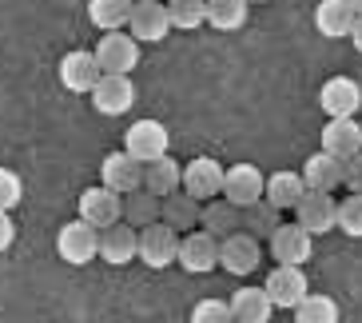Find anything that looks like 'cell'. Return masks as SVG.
Here are the masks:
<instances>
[{
    "label": "cell",
    "instance_id": "obj_1",
    "mask_svg": "<svg viewBox=\"0 0 362 323\" xmlns=\"http://www.w3.org/2000/svg\"><path fill=\"white\" fill-rule=\"evenodd\" d=\"M56 251H60L64 264L84 268V264H92V259L100 256V232L92 224H84V220H68V224L56 232Z\"/></svg>",
    "mask_w": 362,
    "mask_h": 323
},
{
    "label": "cell",
    "instance_id": "obj_2",
    "mask_svg": "<svg viewBox=\"0 0 362 323\" xmlns=\"http://www.w3.org/2000/svg\"><path fill=\"white\" fill-rule=\"evenodd\" d=\"M92 52L104 76H132V68L139 64V40L132 33H104Z\"/></svg>",
    "mask_w": 362,
    "mask_h": 323
},
{
    "label": "cell",
    "instance_id": "obj_3",
    "mask_svg": "<svg viewBox=\"0 0 362 323\" xmlns=\"http://www.w3.org/2000/svg\"><path fill=\"white\" fill-rule=\"evenodd\" d=\"M223 176H227V168L219 160L195 156L192 164H183V192L195 196L199 204H211V200L223 196Z\"/></svg>",
    "mask_w": 362,
    "mask_h": 323
},
{
    "label": "cell",
    "instance_id": "obj_4",
    "mask_svg": "<svg viewBox=\"0 0 362 323\" xmlns=\"http://www.w3.org/2000/svg\"><path fill=\"white\" fill-rule=\"evenodd\" d=\"M80 220L92 224L96 232L119 224V220H124V196L112 192V188H104V183L84 188V192H80Z\"/></svg>",
    "mask_w": 362,
    "mask_h": 323
},
{
    "label": "cell",
    "instance_id": "obj_5",
    "mask_svg": "<svg viewBox=\"0 0 362 323\" xmlns=\"http://www.w3.org/2000/svg\"><path fill=\"white\" fill-rule=\"evenodd\" d=\"M139 259H144L151 271L171 268V264L180 259V232L168 227L163 220L151 224V227H144V232H139Z\"/></svg>",
    "mask_w": 362,
    "mask_h": 323
},
{
    "label": "cell",
    "instance_id": "obj_6",
    "mask_svg": "<svg viewBox=\"0 0 362 323\" xmlns=\"http://www.w3.org/2000/svg\"><path fill=\"white\" fill-rule=\"evenodd\" d=\"M168 144H171V136L160 120H136L128 128V136H124V152L139 164H151L160 156H168Z\"/></svg>",
    "mask_w": 362,
    "mask_h": 323
},
{
    "label": "cell",
    "instance_id": "obj_7",
    "mask_svg": "<svg viewBox=\"0 0 362 323\" xmlns=\"http://www.w3.org/2000/svg\"><path fill=\"white\" fill-rule=\"evenodd\" d=\"M60 84L68 88V92H76V96H92V88L100 84V60L96 52H88V48H72V52H64V60H60Z\"/></svg>",
    "mask_w": 362,
    "mask_h": 323
},
{
    "label": "cell",
    "instance_id": "obj_8",
    "mask_svg": "<svg viewBox=\"0 0 362 323\" xmlns=\"http://www.w3.org/2000/svg\"><path fill=\"white\" fill-rule=\"evenodd\" d=\"M263 291L271 295V303H275V307H287V312H295L298 303L310 295L307 271H303V268H291V264H279V268L267 276Z\"/></svg>",
    "mask_w": 362,
    "mask_h": 323
},
{
    "label": "cell",
    "instance_id": "obj_9",
    "mask_svg": "<svg viewBox=\"0 0 362 323\" xmlns=\"http://www.w3.org/2000/svg\"><path fill=\"white\" fill-rule=\"evenodd\" d=\"M267 192V176L259 172L255 164H231L223 176V200L235 208H251L259 204Z\"/></svg>",
    "mask_w": 362,
    "mask_h": 323
},
{
    "label": "cell",
    "instance_id": "obj_10",
    "mask_svg": "<svg viewBox=\"0 0 362 323\" xmlns=\"http://www.w3.org/2000/svg\"><path fill=\"white\" fill-rule=\"evenodd\" d=\"M319 104L330 120H354V112L362 108V84L351 76H330L319 88Z\"/></svg>",
    "mask_w": 362,
    "mask_h": 323
},
{
    "label": "cell",
    "instance_id": "obj_11",
    "mask_svg": "<svg viewBox=\"0 0 362 323\" xmlns=\"http://www.w3.org/2000/svg\"><path fill=\"white\" fill-rule=\"evenodd\" d=\"M295 224L307 227L310 236H327V232H334L339 227V200L330 192H307L303 200H298L295 208Z\"/></svg>",
    "mask_w": 362,
    "mask_h": 323
},
{
    "label": "cell",
    "instance_id": "obj_12",
    "mask_svg": "<svg viewBox=\"0 0 362 323\" xmlns=\"http://www.w3.org/2000/svg\"><path fill=\"white\" fill-rule=\"evenodd\" d=\"M175 264H183V271H192V276L215 271V264H219V239L207 236L203 227L180 236V259H175Z\"/></svg>",
    "mask_w": 362,
    "mask_h": 323
},
{
    "label": "cell",
    "instance_id": "obj_13",
    "mask_svg": "<svg viewBox=\"0 0 362 323\" xmlns=\"http://www.w3.org/2000/svg\"><path fill=\"white\" fill-rule=\"evenodd\" d=\"M100 183L119 196H132L144 188V164L132 160L128 152H107L104 164H100Z\"/></svg>",
    "mask_w": 362,
    "mask_h": 323
},
{
    "label": "cell",
    "instance_id": "obj_14",
    "mask_svg": "<svg viewBox=\"0 0 362 323\" xmlns=\"http://www.w3.org/2000/svg\"><path fill=\"white\" fill-rule=\"evenodd\" d=\"M263 259V248H259L255 236L247 232H235V236L219 239V268L231 271V276H251Z\"/></svg>",
    "mask_w": 362,
    "mask_h": 323
},
{
    "label": "cell",
    "instance_id": "obj_15",
    "mask_svg": "<svg viewBox=\"0 0 362 323\" xmlns=\"http://www.w3.org/2000/svg\"><path fill=\"white\" fill-rule=\"evenodd\" d=\"M136 104V84L132 76H100V84L92 88V108L100 116H124Z\"/></svg>",
    "mask_w": 362,
    "mask_h": 323
},
{
    "label": "cell",
    "instance_id": "obj_16",
    "mask_svg": "<svg viewBox=\"0 0 362 323\" xmlns=\"http://www.w3.org/2000/svg\"><path fill=\"white\" fill-rule=\"evenodd\" d=\"M100 259L112 264V268H124V264L139 259V227L124 224V220L104 227V232H100Z\"/></svg>",
    "mask_w": 362,
    "mask_h": 323
},
{
    "label": "cell",
    "instance_id": "obj_17",
    "mask_svg": "<svg viewBox=\"0 0 362 323\" xmlns=\"http://www.w3.org/2000/svg\"><path fill=\"white\" fill-rule=\"evenodd\" d=\"M128 33L136 36L139 44H160L163 36L171 33V16H168V4L160 0H144L132 8V21H128Z\"/></svg>",
    "mask_w": 362,
    "mask_h": 323
},
{
    "label": "cell",
    "instance_id": "obj_18",
    "mask_svg": "<svg viewBox=\"0 0 362 323\" xmlns=\"http://www.w3.org/2000/svg\"><path fill=\"white\" fill-rule=\"evenodd\" d=\"M315 251V236H310L307 227L298 224H279V232L271 236V256L279 264H291V268H303Z\"/></svg>",
    "mask_w": 362,
    "mask_h": 323
},
{
    "label": "cell",
    "instance_id": "obj_19",
    "mask_svg": "<svg viewBox=\"0 0 362 323\" xmlns=\"http://www.w3.org/2000/svg\"><path fill=\"white\" fill-rule=\"evenodd\" d=\"M322 152L334 156V160H354L362 152V124L358 120H327L322 128Z\"/></svg>",
    "mask_w": 362,
    "mask_h": 323
},
{
    "label": "cell",
    "instance_id": "obj_20",
    "mask_svg": "<svg viewBox=\"0 0 362 323\" xmlns=\"http://www.w3.org/2000/svg\"><path fill=\"white\" fill-rule=\"evenodd\" d=\"M354 21H358V12H354L351 0H319V8H315V28H319L327 40L351 36Z\"/></svg>",
    "mask_w": 362,
    "mask_h": 323
},
{
    "label": "cell",
    "instance_id": "obj_21",
    "mask_svg": "<svg viewBox=\"0 0 362 323\" xmlns=\"http://www.w3.org/2000/svg\"><path fill=\"white\" fill-rule=\"evenodd\" d=\"M342 172H346V164L319 148L303 164V183H307V192H334V188H342Z\"/></svg>",
    "mask_w": 362,
    "mask_h": 323
},
{
    "label": "cell",
    "instance_id": "obj_22",
    "mask_svg": "<svg viewBox=\"0 0 362 323\" xmlns=\"http://www.w3.org/2000/svg\"><path fill=\"white\" fill-rule=\"evenodd\" d=\"M199 227L215 239H227V236H235V232H243V208L227 204L223 196H219V200H211V204H203Z\"/></svg>",
    "mask_w": 362,
    "mask_h": 323
},
{
    "label": "cell",
    "instance_id": "obj_23",
    "mask_svg": "<svg viewBox=\"0 0 362 323\" xmlns=\"http://www.w3.org/2000/svg\"><path fill=\"white\" fill-rule=\"evenodd\" d=\"M144 188H148L151 196H160V200L183 192V168H180V160L160 156V160L144 164Z\"/></svg>",
    "mask_w": 362,
    "mask_h": 323
},
{
    "label": "cell",
    "instance_id": "obj_24",
    "mask_svg": "<svg viewBox=\"0 0 362 323\" xmlns=\"http://www.w3.org/2000/svg\"><path fill=\"white\" fill-rule=\"evenodd\" d=\"M307 196V183H303V172H275V176H267V192L263 200L267 204H275L279 212H295L298 200Z\"/></svg>",
    "mask_w": 362,
    "mask_h": 323
},
{
    "label": "cell",
    "instance_id": "obj_25",
    "mask_svg": "<svg viewBox=\"0 0 362 323\" xmlns=\"http://www.w3.org/2000/svg\"><path fill=\"white\" fill-rule=\"evenodd\" d=\"M227 303H231L235 323H267V319H271V312H275V303H271V295H267L263 288H243V291H235Z\"/></svg>",
    "mask_w": 362,
    "mask_h": 323
},
{
    "label": "cell",
    "instance_id": "obj_26",
    "mask_svg": "<svg viewBox=\"0 0 362 323\" xmlns=\"http://www.w3.org/2000/svg\"><path fill=\"white\" fill-rule=\"evenodd\" d=\"M132 8H136L132 0H88V21L100 33H128Z\"/></svg>",
    "mask_w": 362,
    "mask_h": 323
},
{
    "label": "cell",
    "instance_id": "obj_27",
    "mask_svg": "<svg viewBox=\"0 0 362 323\" xmlns=\"http://www.w3.org/2000/svg\"><path fill=\"white\" fill-rule=\"evenodd\" d=\"M199 215H203V204L195 200V196H187V192H175V196H168L163 200V224L168 227H175V232H195L199 227Z\"/></svg>",
    "mask_w": 362,
    "mask_h": 323
},
{
    "label": "cell",
    "instance_id": "obj_28",
    "mask_svg": "<svg viewBox=\"0 0 362 323\" xmlns=\"http://www.w3.org/2000/svg\"><path fill=\"white\" fill-rule=\"evenodd\" d=\"M160 215H163V200H160V196H151L148 188L124 196V224H132V227L144 232V227L160 224Z\"/></svg>",
    "mask_w": 362,
    "mask_h": 323
},
{
    "label": "cell",
    "instance_id": "obj_29",
    "mask_svg": "<svg viewBox=\"0 0 362 323\" xmlns=\"http://www.w3.org/2000/svg\"><path fill=\"white\" fill-rule=\"evenodd\" d=\"M247 0H207V24L215 33H239L247 24Z\"/></svg>",
    "mask_w": 362,
    "mask_h": 323
},
{
    "label": "cell",
    "instance_id": "obj_30",
    "mask_svg": "<svg viewBox=\"0 0 362 323\" xmlns=\"http://www.w3.org/2000/svg\"><path fill=\"white\" fill-rule=\"evenodd\" d=\"M243 227H247V236L271 239V236L279 232V208H275V204H267V200H259V204L243 208Z\"/></svg>",
    "mask_w": 362,
    "mask_h": 323
},
{
    "label": "cell",
    "instance_id": "obj_31",
    "mask_svg": "<svg viewBox=\"0 0 362 323\" xmlns=\"http://www.w3.org/2000/svg\"><path fill=\"white\" fill-rule=\"evenodd\" d=\"M168 16H171V28L195 33V28L207 24V0H168Z\"/></svg>",
    "mask_w": 362,
    "mask_h": 323
},
{
    "label": "cell",
    "instance_id": "obj_32",
    "mask_svg": "<svg viewBox=\"0 0 362 323\" xmlns=\"http://www.w3.org/2000/svg\"><path fill=\"white\" fill-rule=\"evenodd\" d=\"M295 323H339V303L330 300V295L310 291L307 300L295 307Z\"/></svg>",
    "mask_w": 362,
    "mask_h": 323
},
{
    "label": "cell",
    "instance_id": "obj_33",
    "mask_svg": "<svg viewBox=\"0 0 362 323\" xmlns=\"http://www.w3.org/2000/svg\"><path fill=\"white\" fill-rule=\"evenodd\" d=\"M192 323H235L227 300H199L192 307Z\"/></svg>",
    "mask_w": 362,
    "mask_h": 323
},
{
    "label": "cell",
    "instance_id": "obj_34",
    "mask_svg": "<svg viewBox=\"0 0 362 323\" xmlns=\"http://www.w3.org/2000/svg\"><path fill=\"white\" fill-rule=\"evenodd\" d=\"M339 227L351 239H362V196H346L339 204Z\"/></svg>",
    "mask_w": 362,
    "mask_h": 323
},
{
    "label": "cell",
    "instance_id": "obj_35",
    "mask_svg": "<svg viewBox=\"0 0 362 323\" xmlns=\"http://www.w3.org/2000/svg\"><path fill=\"white\" fill-rule=\"evenodd\" d=\"M21 200H24V180L12 168H0V212H12Z\"/></svg>",
    "mask_w": 362,
    "mask_h": 323
},
{
    "label": "cell",
    "instance_id": "obj_36",
    "mask_svg": "<svg viewBox=\"0 0 362 323\" xmlns=\"http://www.w3.org/2000/svg\"><path fill=\"white\" fill-rule=\"evenodd\" d=\"M342 188L351 196H362V152L354 160H346V172H342Z\"/></svg>",
    "mask_w": 362,
    "mask_h": 323
},
{
    "label": "cell",
    "instance_id": "obj_37",
    "mask_svg": "<svg viewBox=\"0 0 362 323\" xmlns=\"http://www.w3.org/2000/svg\"><path fill=\"white\" fill-rule=\"evenodd\" d=\"M16 244V224H12V212H0V251H8Z\"/></svg>",
    "mask_w": 362,
    "mask_h": 323
},
{
    "label": "cell",
    "instance_id": "obj_38",
    "mask_svg": "<svg viewBox=\"0 0 362 323\" xmlns=\"http://www.w3.org/2000/svg\"><path fill=\"white\" fill-rule=\"evenodd\" d=\"M351 44H354V48H358V52H362V16H358V21H354V33H351Z\"/></svg>",
    "mask_w": 362,
    "mask_h": 323
},
{
    "label": "cell",
    "instance_id": "obj_39",
    "mask_svg": "<svg viewBox=\"0 0 362 323\" xmlns=\"http://www.w3.org/2000/svg\"><path fill=\"white\" fill-rule=\"evenodd\" d=\"M351 4H354V12H358V16H362V0H351Z\"/></svg>",
    "mask_w": 362,
    "mask_h": 323
},
{
    "label": "cell",
    "instance_id": "obj_40",
    "mask_svg": "<svg viewBox=\"0 0 362 323\" xmlns=\"http://www.w3.org/2000/svg\"><path fill=\"white\" fill-rule=\"evenodd\" d=\"M247 4H263V0H247Z\"/></svg>",
    "mask_w": 362,
    "mask_h": 323
},
{
    "label": "cell",
    "instance_id": "obj_41",
    "mask_svg": "<svg viewBox=\"0 0 362 323\" xmlns=\"http://www.w3.org/2000/svg\"><path fill=\"white\" fill-rule=\"evenodd\" d=\"M132 4H144V0H132Z\"/></svg>",
    "mask_w": 362,
    "mask_h": 323
}]
</instances>
